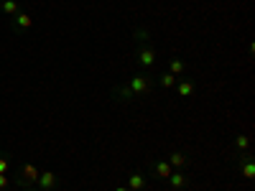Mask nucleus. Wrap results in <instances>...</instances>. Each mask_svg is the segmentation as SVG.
Here are the masks:
<instances>
[{"instance_id": "1", "label": "nucleus", "mask_w": 255, "mask_h": 191, "mask_svg": "<svg viewBox=\"0 0 255 191\" xmlns=\"http://www.w3.org/2000/svg\"><path fill=\"white\" fill-rule=\"evenodd\" d=\"M128 87H130V92H133V97H146V95H151L153 92V87H156V79L148 74V72H138L136 76H130V79L125 82Z\"/></svg>"}, {"instance_id": "2", "label": "nucleus", "mask_w": 255, "mask_h": 191, "mask_svg": "<svg viewBox=\"0 0 255 191\" xmlns=\"http://www.w3.org/2000/svg\"><path fill=\"white\" fill-rule=\"evenodd\" d=\"M156 49L151 46V43H143V46H136V61L138 66H143L146 72H151L153 66H156Z\"/></svg>"}, {"instance_id": "3", "label": "nucleus", "mask_w": 255, "mask_h": 191, "mask_svg": "<svg viewBox=\"0 0 255 191\" xmlns=\"http://www.w3.org/2000/svg\"><path fill=\"white\" fill-rule=\"evenodd\" d=\"M235 163L240 168L242 178H248V181H253L255 178V163H253V153L245 151V153H235Z\"/></svg>"}, {"instance_id": "4", "label": "nucleus", "mask_w": 255, "mask_h": 191, "mask_svg": "<svg viewBox=\"0 0 255 191\" xmlns=\"http://www.w3.org/2000/svg\"><path fill=\"white\" fill-rule=\"evenodd\" d=\"M39 168L36 166H31V163H23V166H20V173H18V184L20 186H33V184H36L39 181Z\"/></svg>"}, {"instance_id": "5", "label": "nucleus", "mask_w": 255, "mask_h": 191, "mask_svg": "<svg viewBox=\"0 0 255 191\" xmlns=\"http://www.w3.org/2000/svg\"><path fill=\"white\" fill-rule=\"evenodd\" d=\"M166 184H169L171 191H184L186 186H189V176H186L184 171H171V176L166 178Z\"/></svg>"}, {"instance_id": "6", "label": "nucleus", "mask_w": 255, "mask_h": 191, "mask_svg": "<svg viewBox=\"0 0 255 191\" xmlns=\"http://www.w3.org/2000/svg\"><path fill=\"white\" fill-rule=\"evenodd\" d=\"M36 186H39L41 191H54V189L59 186V178H57V173H51V171H41Z\"/></svg>"}, {"instance_id": "7", "label": "nucleus", "mask_w": 255, "mask_h": 191, "mask_svg": "<svg viewBox=\"0 0 255 191\" xmlns=\"http://www.w3.org/2000/svg\"><path fill=\"white\" fill-rule=\"evenodd\" d=\"M171 171H174V168L169 166V161H153L151 163V173L156 178H161V181H166V178L171 176Z\"/></svg>"}, {"instance_id": "8", "label": "nucleus", "mask_w": 255, "mask_h": 191, "mask_svg": "<svg viewBox=\"0 0 255 191\" xmlns=\"http://www.w3.org/2000/svg\"><path fill=\"white\" fill-rule=\"evenodd\" d=\"M113 99H115V102H133L136 97H133L128 84H115L113 87Z\"/></svg>"}, {"instance_id": "9", "label": "nucleus", "mask_w": 255, "mask_h": 191, "mask_svg": "<svg viewBox=\"0 0 255 191\" xmlns=\"http://www.w3.org/2000/svg\"><path fill=\"white\" fill-rule=\"evenodd\" d=\"M146 184H148V178L136 171V173L128 176V184H125V186H128L130 191H143V189H146Z\"/></svg>"}, {"instance_id": "10", "label": "nucleus", "mask_w": 255, "mask_h": 191, "mask_svg": "<svg viewBox=\"0 0 255 191\" xmlns=\"http://www.w3.org/2000/svg\"><path fill=\"white\" fill-rule=\"evenodd\" d=\"M31 26H33V18H31L28 13H23V10L13 16V28H16V31H28Z\"/></svg>"}, {"instance_id": "11", "label": "nucleus", "mask_w": 255, "mask_h": 191, "mask_svg": "<svg viewBox=\"0 0 255 191\" xmlns=\"http://www.w3.org/2000/svg\"><path fill=\"white\" fill-rule=\"evenodd\" d=\"M186 161L189 158H186V153H181V151H171L169 153V166L174 168V171H181V168L186 166Z\"/></svg>"}, {"instance_id": "12", "label": "nucleus", "mask_w": 255, "mask_h": 191, "mask_svg": "<svg viewBox=\"0 0 255 191\" xmlns=\"http://www.w3.org/2000/svg\"><path fill=\"white\" fill-rule=\"evenodd\" d=\"M0 10L5 16H16V13H20V5H18V0H0Z\"/></svg>"}, {"instance_id": "13", "label": "nucleus", "mask_w": 255, "mask_h": 191, "mask_svg": "<svg viewBox=\"0 0 255 191\" xmlns=\"http://www.w3.org/2000/svg\"><path fill=\"white\" fill-rule=\"evenodd\" d=\"M194 82L192 79H184V82H176V89H179V97H192V92H194Z\"/></svg>"}, {"instance_id": "14", "label": "nucleus", "mask_w": 255, "mask_h": 191, "mask_svg": "<svg viewBox=\"0 0 255 191\" xmlns=\"http://www.w3.org/2000/svg\"><path fill=\"white\" fill-rule=\"evenodd\" d=\"M133 41H136V46H143V43H148V28L140 26L133 31Z\"/></svg>"}, {"instance_id": "15", "label": "nucleus", "mask_w": 255, "mask_h": 191, "mask_svg": "<svg viewBox=\"0 0 255 191\" xmlns=\"http://www.w3.org/2000/svg\"><path fill=\"white\" fill-rule=\"evenodd\" d=\"M176 82H179V79H176V76H174L171 72H163V74L158 76V84H161L163 89H171V87H176Z\"/></svg>"}, {"instance_id": "16", "label": "nucleus", "mask_w": 255, "mask_h": 191, "mask_svg": "<svg viewBox=\"0 0 255 191\" xmlns=\"http://www.w3.org/2000/svg\"><path fill=\"white\" fill-rule=\"evenodd\" d=\"M169 72H171L174 76H181V74L186 72V64H184L181 59H171V61H169Z\"/></svg>"}, {"instance_id": "17", "label": "nucleus", "mask_w": 255, "mask_h": 191, "mask_svg": "<svg viewBox=\"0 0 255 191\" xmlns=\"http://www.w3.org/2000/svg\"><path fill=\"white\" fill-rule=\"evenodd\" d=\"M250 151V138L248 135H237L235 138V153H245Z\"/></svg>"}, {"instance_id": "18", "label": "nucleus", "mask_w": 255, "mask_h": 191, "mask_svg": "<svg viewBox=\"0 0 255 191\" xmlns=\"http://www.w3.org/2000/svg\"><path fill=\"white\" fill-rule=\"evenodd\" d=\"M10 171V158L5 153H0V173H8Z\"/></svg>"}, {"instance_id": "19", "label": "nucleus", "mask_w": 255, "mask_h": 191, "mask_svg": "<svg viewBox=\"0 0 255 191\" xmlns=\"http://www.w3.org/2000/svg\"><path fill=\"white\" fill-rule=\"evenodd\" d=\"M8 186H10L8 173H0V191H8Z\"/></svg>"}, {"instance_id": "20", "label": "nucleus", "mask_w": 255, "mask_h": 191, "mask_svg": "<svg viewBox=\"0 0 255 191\" xmlns=\"http://www.w3.org/2000/svg\"><path fill=\"white\" fill-rule=\"evenodd\" d=\"M115 191H130L128 186H115Z\"/></svg>"}, {"instance_id": "21", "label": "nucleus", "mask_w": 255, "mask_h": 191, "mask_svg": "<svg viewBox=\"0 0 255 191\" xmlns=\"http://www.w3.org/2000/svg\"><path fill=\"white\" fill-rule=\"evenodd\" d=\"M23 191H36V189H31V186H26V189H23Z\"/></svg>"}]
</instances>
